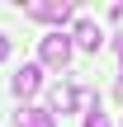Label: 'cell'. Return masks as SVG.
I'll use <instances>...</instances> for the list:
<instances>
[{
	"label": "cell",
	"mask_w": 123,
	"mask_h": 127,
	"mask_svg": "<svg viewBox=\"0 0 123 127\" xmlns=\"http://www.w3.org/2000/svg\"><path fill=\"white\" fill-rule=\"evenodd\" d=\"M38 57H43V66H52V71H66L71 66V38L57 28V33H47L43 42H38Z\"/></svg>",
	"instance_id": "6da1fadb"
},
{
	"label": "cell",
	"mask_w": 123,
	"mask_h": 127,
	"mask_svg": "<svg viewBox=\"0 0 123 127\" xmlns=\"http://www.w3.org/2000/svg\"><path fill=\"white\" fill-rule=\"evenodd\" d=\"M71 14V0H33L28 5V19H43V24H62Z\"/></svg>",
	"instance_id": "7a4b0ae2"
},
{
	"label": "cell",
	"mask_w": 123,
	"mask_h": 127,
	"mask_svg": "<svg viewBox=\"0 0 123 127\" xmlns=\"http://www.w3.org/2000/svg\"><path fill=\"white\" fill-rule=\"evenodd\" d=\"M100 42H104L100 24H95V19H81V24H76V33H71V47H85V52H100Z\"/></svg>",
	"instance_id": "3957f363"
},
{
	"label": "cell",
	"mask_w": 123,
	"mask_h": 127,
	"mask_svg": "<svg viewBox=\"0 0 123 127\" xmlns=\"http://www.w3.org/2000/svg\"><path fill=\"white\" fill-rule=\"evenodd\" d=\"M38 85H43V71H38V66H19V71H14V80H9V90H14L19 99L38 94Z\"/></svg>",
	"instance_id": "277c9868"
},
{
	"label": "cell",
	"mask_w": 123,
	"mask_h": 127,
	"mask_svg": "<svg viewBox=\"0 0 123 127\" xmlns=\"http://www.w3.org/2000/svg\"><path fill=\"white\" fill-rule=\"evenodd\" d=\"M76 104H81V90H76V85H66V80L52 85V118H57V113H71Z\"/></svg>",
	"instance_id": "5b68a950"
},
{
	"label": "cell",
	"mask_w": 123,
	"mask_h": 127,
	"mask_svg": "<svg viewBox=\"0 0 123 127\" xmlns=\"http://www.w3.org/2000/svg\"><path fill=\"white\" fill-rule=\"evenodd\" d=\"M14 127H57V118H52V108H19Z\"/></svg>",
	"instance_id": "8992f818"
},
{
	"label": "cell",
	"mask_w": 123,
	"mask_h": 127,
	"mask_svg": "<svg viewBox=\"0 0 123 127\" xmlns=\"http://www.w3.org/2000/svg\"><path fill=\"white\" fill-rule=\"evenodd\" d=\"M5 57H9V38L0 33V61H5Z\"/></svg>",
	"instance_id": "52a82bcc"
},
{
	"label": "cell",
	"mask_w": 123,
	"mask_h": 127,
	"mask_svg": "<svg viewBox=\"0 0 123 127\" xmlns=\"http://www.w3.org/2000/svg\"><path fill=\"white\" fill-rule=\"evenodd\" d=\"M119 99H123V80H119Z\"/></svg>",
	"instance_id": "ba28073f"
}]
</instances>
